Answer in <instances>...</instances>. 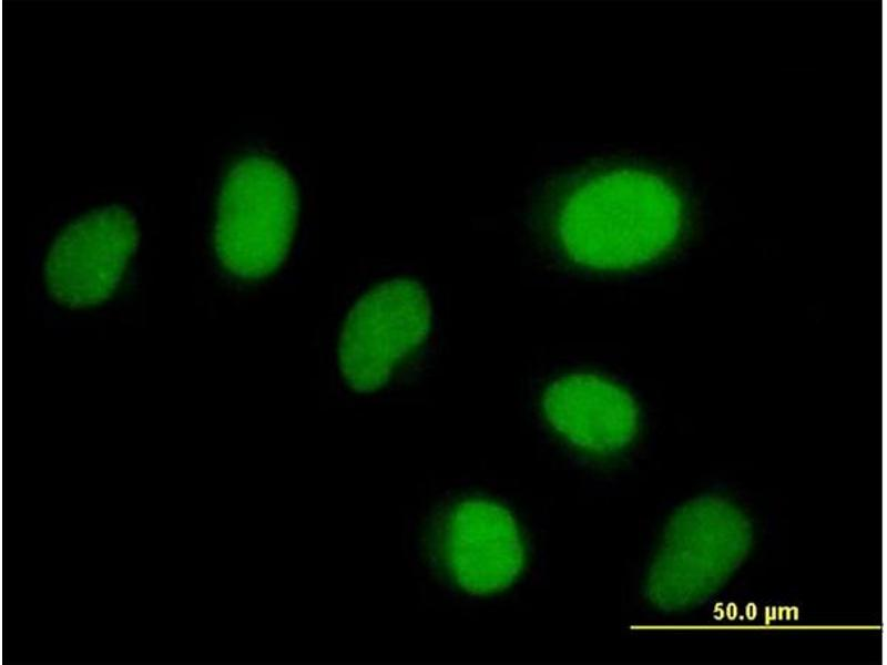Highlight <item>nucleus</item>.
<instances>
[{"label": "nucleus", "mask_w": 887, "mask_h": 665, "mask_svg": "<svg viewBox=\"0 0 887 665\" xmlns=\"http://www.w3.org/2000/svg\"><path fill=\"white\" fill-rule=\"evenodd\" d=\"M681 201L659 175L609 168L573 182L549 212L550 236L571 264L623 272L663 256L682 228Z\"/></svg>", "instance_id": "1"}, {"label": "nucleus", "mask_w": 887, "mask_h": 665, "mask_svg": "<svg viewBox=\"0 0 887 665\" xmlns=\"http://www.w3.org/2000/svg\"><path fill=\"white\" fill-rule=\"evenodd\" d=\"M298 193L289 172L265 155H249L227 173L217 202L216 255L242 279H261L285 262L298 218Z\"/></svg>", "instance_id": "2"}, {"label": "nucleus", "mask_w": 887, "mask_h": 665, "mask_svg": "<svg viewBox=\"0 0 887 665\" xmlns=\"http://www.w3.org/2000/svg\"><path fill=\"white\" fill-rule=\"evenodd\" d=\"M431 304L411 278H392L366 291L349 310L339 337L338 364L346 383L369 393L386 386L429 336Z\"/></svg>", "instance_id": "3"}, {"label": "nucleus", "mask_w": 887, "mask_h": 665, "mask_svg": "<svg viewBox=\"0 0 887 665\" xmlns=\"http://www.w3.org/2000/svg\"><path fill=\"white\" fill-rule=\"evenodd\" d=\"M680 511L665 530L650 567L646 593L666 611L712 593L735 566L745 529L735 511L710 507Z\"/></svg>", "instance_id": "4"}, {"label": "nucleus", "mask_w": 887, "mask_h": 665, "mask_svg": "<svg viewBox=\"0 0 887 665\" xmlns=\"http://www.w3.org/2000/svg\"><path fill=\"white\" fill-rule=\"evenodd\" d=\"M434 546L451 581L473 595L508 589L526 563L514 516L486 499H466L451 505L437 524Z\"/></svg>", "instance_id": "5"}, {"label": "nucleus", "mask_w": 887, "mask_h": 665, "mask_svg": "<svg viewBox=\"0 0 887 665\" xmlns=\"http://www.w3.org/2000/svg\"><path fill=\"white\" fill-rule=\"evenodd\" d=\"M139 229L119 206L71 223L52 244L44 267L50 294L69 307L99 305L115 291L136 249Z\"/></svg>", "instance_id": "6"}, {"label": "nucleus", "mask_w": 887, "mask_h": 665, "mask_svg": "<svg viewBox=\"0 0 887 665\" xmlns=\"http://www.w3.org/2000/svg\"><path fill=\"white\" fill-rule=\"evenodd\" d=\"M541 407L548 423L575 448L609 456L626 448L639 430L633 396L594 372L563 375L546 388Z\"/></svg>", "instance_id": "7"}]
</instances>
